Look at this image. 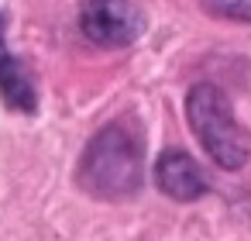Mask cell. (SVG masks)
Wrapping results in <instances>:
<instances>
[{"instance_id":"1","label":"cell","mask_w":251,"mask_h":241,"mask_svg":"<svg viewBox=\"0 0 251 241\" xmlns=\"http://www.w3.org/2000/svg\"><path fill=\"white\" fill-rule=\"evenodd\" d=\"M141 179H145V155L138 134L121 121L97 131L79 159L83 189L100 200H124L141 189Z\"/></svg>"},{"instance_id":"2","label":"cell","mask_w":251,"mask_h":241,"mask_svg":"<svg viewBox=\"0 0 251 241\" xmlns=\"http://www.w3.org/2000/svg\"><path fill=\"white\" fill-rule=\"evenodd\" d=\"M186 117H189L193 134L200 138V145L206 148V155L220 169L237 172L248 162L251 141H248L244 128L234 121L227 97L213 83H196L189 90V97H186Z\"/></svg>"},{"instance_id":"3","label":"cell","mask_w":251,"mask_h":241,"mask_svg":"<svg viewBox=\"0 0 251 241\" xmlns=\"http://www.w3.org/2000/svg\"><path fill=\"white\" fill-rule=\"evenodd\" d=\"M79 28L93 45L124 49L145 31V14L131 0H86L79 11Z\"/></svg>"},{"instance_id":"4","label":"cell","mask_w":251,"mask_h":241,"mask_svg":"<svg viewBox=\"0 0 251 241\" xmlns=\"http://www.w3.org/2000/svg\"><path fill=\"white\" fill-rule=\"evenodd\" d=\"M155 183L165 196L179 200V203H193L206 193V176L196 165V159L182 148H169L158 155L155 162Z\"/></svg>"},{"instance_id":"5","label":"cell","mask_w":251,"mask_h":241,"mask_svg":"<svg viewBox=\"0 0 251 241\" xmlns=\"http://www.w3.org/2000/svg\"><path fill=\"white\" fill-rule=\"evenodd\" d=\"M0 97H4V104L11 110H21V114H35V107H38L31 73L7 52H0Z\"/></svg>"},{"instance_id":"6","label":"cell","mask_w":251,"mask_h":241,"mask_svg":"<svg viewBox=\"0 0 251 241\" xmlns=\"http://www.w3.org/2000/svg\"><path fill=\"white\" fill-rule=\"evenodd\" d=\"M200 4L224 21H251V0H200Z\"/></svg>"}]
</instances>
